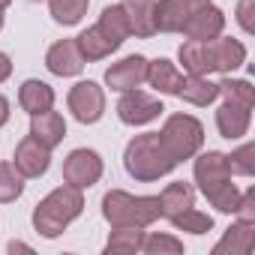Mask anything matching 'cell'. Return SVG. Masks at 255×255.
Wrapping results in <instances>:
<instances>
[{
	"instance_id": "6da1fadb",
	"label": "cell",
	"mask_w": 255,
	"mask_h": 255,
	"mask_svg": "<svg viewBox=\"0 0 255 255\" xmlns=\"http://www.w3.org/2000/svg\"><path fill=\"white\" fill-rule=\"evenodd\" d=\"M195 165H192V174H195V183L201 189V195L219 210V213H237V204H240V189L231 183V171L225 165V153L219 150H198L195 156Z\"/></svg>"
},
{
	"instance_id": "7a4b0ae2",
	"label": "cell",
	"mask_w": 255,
	"mask_h": 255,
	"mask_svg": "<svg viewBox=\"0 0 255 255\" xmlns=\"http://www.w3.org/2000/svg\"><path fill=\"white\" fill-rule=\"evenodd\" d=\"M81 213H84V195H81V189L63 183V186L51 189V192L33 207V228H36V234L54 240V237H60Z\"/></svg>"
},
{
	"instance_id": "3957f363",
	"label": "cell",
	"mask_w": 255,
	"mask_h": 255,
	"mask_svg": "<svg viewBox=\"0 0 255 255\" xmlns=\"http://www.w3.org/2000/svg\"><path fill=\"white\" fill-rule=\"evenodd\" d=\"M123 168L129 177L141 183H153L177 168V162L168 156V150L159 141V132H141L123 150Z\"/></svg>"
},
{
	"instance_id": "277c9868",
	"label": "cell",
	"mask_w": 255,
	"mask_h": 255,
	"mask_svg": "<svg viewBox=\"0 0 255 255\" xmlns=\"http://www.w3.org/2000/svg\"><path fill=\"white\" fill-rule=\"evenodd\" d=\"M102 219L111 228H150L162 219L159 195H129L123 189H111L102 195Z\"/></svg>"
},
{
	"instance_id": "5b68a950",
	"label": "cell",
	"mask_w": 255,
	"mask_h": 255,
	"mask_svg": "<svg viewBox=\"0 0 255 255\" xmlns=\"http://www.w3.org/2000/svg\"><path fill=\"white\" fill-rule=\"evenodd\" d=\"M159 141L168 150V156L180 165V162L192 159L201 150V144H204V126L192 114H171V117H165L162 129H159Z\"/></svg>"
},
{
	"instance_id": "8992f818",
	"label": "cell",
	"mask_w": 255,
	"mask_h": 255,
	"mask_svg": "<svg viewBox=\"0 0 255 255\" xmlns=\"http://www.w3.org/2000/svg\"><path fill=\"white\" fill-rule=\"evenodd\" d=\"M66 105H69V111L78 123H84V126L99 123L102 114H105V90L96 81H78V84H72V90L66 96Z\"/></svg>"
},
{
	"instance_id": "52a82bcc",
	"label": "cell",
	"mask_w": 255,
	"mask_h": 255,
	"mask_svg": "<svg viewBox=\"0 0 255 255\" xmlns=\"http://www.w3.org/2000/svg\"><path fill=\"white\" fill-rule=\"evenodd\" d=\"M102 171H105L102 156L90 147H75L63 159V180L75 189H90L93 183H99Z\"/></svg>"
},
{
	"instance_id": "ba28073f",
	"label": "cell",
	"mask_w": 255,
	"mask_h": 255,
	"mask_svg": "<svg viewBox=\"0 0 255 255\" xmlns=\"http://www.w3.org/2000/svg\"><path fill=\"white\" fill-rule=\"evenodd\" d=\"M162 111H165V105L156 96H150V93H144L138 87L135 90H126L120 96V102H117V117L126 126H144V123L156 120Z\"/></svg>"
},
{
	"instance_id": "9c48e42d",
	"label": "cell",
	"mask_w": 255,
	"mask_h": 255,
	"mask_svg": "<svg viewBox=\"0 0 255 255\" xmlns=\"http://www.w3.org/2000/svg\"><path fill=\"white\" fill-rule=\"evenodd\" d=\"M204 51H207V66H210V72L231 75L234 69H240V66L246 63V45H243L240 39H231V36L207 39V42H204Z\"/></svg>"
},
{
	"instance_id": "30bf717a",
	"label": "cell",
	"mask_w": 255,
	"mask_h": 255,
	"mask_svg": "<svg viewBox=\"0 0 255 255\" xmlns=\"http://www.w3.org/2000/svg\"><path fill=\"white\" fill-rule=\"evenodd\" d=\"M144 81H147V57H141V54H129L105 69V84L117 93L135 90Z\"/></svg>"
},
{
	"instance_id": "8fae6325",
	"label": "cell",
	"mask_w": 255,
	"mask_h": 255,
	"mask_svg": "<svg viewBox=\"0 0 255 255\" xmlns=\"http://www.w3.org/2000/svg\"><path fill=\"white\" fill-rule=\"evenodd\" d=\"M225 30V12L213 3H204V6H195L183 24V36L186 39H198V42H207V39H216L222 36Z\"/></svg>"
},
{
	"instance_id": "7c38bea8",
	"label": "cell",
	"mask_w": 255,
	"mask_h": 255,
	"mask_svg": "<svg viewBox=\"0 0 255 255\" xmlns=\"http://www.w3.org/2000/svg\"><path fill=\"white\" fill-rule=\"evenodd\" d=\"M12 165L18 168V174L27 180V177H42L51 165V147H45L42 141H36L33 135L21 138L18 147H15V156H12Z\"/></svg>"
},
{
	"instance_id": "4fadbf2b",
	"label": "cell",
	"mask_w": 255,
	"mask_h": 255,
	"mask_svg": "<svg viewBox=\"0 0 255 255\" xmlns=\"http://www.w3.org/2000/svg\"><path fill=\"white\" fill-rule=\"evenodd\" d=\"M45 66L51 75H60V78H72L84 69V57L75 45V39H60L54 42L48 51H45Z\"/></svg>"
},
{
	"instance_id": "5bb4252c",
	"label": "cell",
	"mask_w": 255,
	"mask_h": 255,
	"mask_svg": "<svg viewBox=\"0 0 255 255\" xmlns=\"http://www.w3.org/2000/svg\"><path fill=\"white\" fill-rule=\"evenodd\" d=\"M249 123H252V108H243L234 102H222L216 108V129L228 141H240L249 132Z\"/></svg>"
},
{
	"instance_id": "9a60e30c",
	"label": "cell",
	"mask_w": 255,
	"mask_h": 255,
	"mask_svg": "<svg viewBox=\"0 0 255 255\" xmlns=\"http://www.w3.org/2000/svg\"><path fill=\"white\" fill-rule=\"evenodd\" d=\"M30 135L36 141H42L45 147H57L63 138H66V120L60 111L48 108V111H39V114H30Z\"/></svg>"
},
{
	"instance_id": "2e32d148",
	"label": "cell",
	"mask_w": 255,
	"mask_h": 255,
	"mask_svg": "<svg viewBox=\"0 0 255 255\" xmlns=\"http://www.w3.org/2000/svg\"><path fill=\"white\" fill-rule=\"evenodd\" d=\"M255 246V222H231L222 240L213 246V255H249Z\"/></svg>"
},
{
	"instance_id": "e0dca14e",
	"label": "cell",
	"mask_w": 255,
	"mask_h": 255,
	"mask_svg": "<svg viewBox=\"0 0 255 255\" xmlns=\"http://www.w3.org/2000/svg\"><path fill=\"white\" fill-rule=\"evenodd\" d=\"M183 72L165 60V57H156V60H147V84L156 90V93H165V96H177L180 87H183Z\"/></svg>"
},
{
	"instance_id": "ac0fdd59",
	"label": "cell",
	"mask_w": 255,
	"mask_h": 255,
	"mask_svg": "<svg viewBox=\"0 0 255 255\" xmlns=\"http://www.w3.org/2000/svg\"><path fill=\"white\" fill-rule=\"evenodd\" d=\"M75 45H78V51H81V57H84V63H93V60H105V57H111L120 45L117 42H111L96 24L93 27H87V30H81L78 36H75Z\"/></svg>"
},
{
	"instance_id": "d6986e66",
	"label": "cell",
	"mask_w": 255,
	"mask_h": 255,
	"mask_svg": "<svg viewBox=\"0 0 255 255\" xmlns=\"http://www.w3.org/2000/svg\"><path fill=\"white\" fill-rule=\"evenodd\" d=\"M129 33L138 39H147L156 33V18H153V0H123Z\"/></svg>"
},
{
	"instance_id": "ffe728a7",
	"label": "cell",
	"mask_w": 255,
	"mask_h": 255,
	"mask_svg": "<svg viewBox=\"0 0 255 255\" xmlns=\"http://www.w3.org/2000/svg\"><path fill=\"white\" fill-rule=\"evenodd\" d=\"M189 6L183 0H159L153 3V18H156V33H180L186 18H189Z\"/></svg>"
},
{
	"instance_id": "44dd1931",
	"label": "cell",
	"mask_w": 255,
	"mask_h": 255,
	"mask_svg": "<svg viewBox=\"0 0 255 255\" xmlns=\"http://www.w3.org/2000/svg\"><path fill=\"white\" fill-rule=\"evenodd\" d=\"M177 96H180L183 102L195 105V108H207V105H213V102L219 99V84L210 81L207 75H186Z\"/></svg>"
},
{
	"instance_id": "7402d4cb",
	"label": "cell",
	"mask_w": 255,
	"mask_h": 255,
	"mask_svg": "<svg viewBox=\"0 0 255 255\" xmlns=\"http://www.w3.org/2000/svg\"><path fill=\"white\" fill-rule=\"evenodd\" d=\"M18 105L27 114H39V111L54 108V90H51V84H45L39 78H27L18 87Z\"/></svg>"
},
{
	"instance_id": "603a6c76",
	"label": "cell",
	"mask_w": 255,
	"mask_h": 255,
	"mask_svg": "<svg viewBox=\"0 0 255 255\" xmlns=\"http://www.w3.org/2000/svg\"><path fill=\"white\" fill-rule=\"evenodd\" d=\"M195 207V189L183 180L177 183H168L162 192H159V210H162V219H174L177 213Z\"/></svg>"
},
{
	"instance_id": "cb8c5ba5",
	"label": "cell",
	"mask_w": 255,
	"mask_h": 255,
	"mask_svg": "<svg viewBox=\"0 0 255 255\" xmlns=\"http://www.w3.org/2000/svg\"><path fill=\"white\" fill-rule=\"evenodd\" d=\"M96 27H99L111 42H117V45H123L126 39L132 36V33H129V21H126V9H123V3H111V6H105L102 15H99V21H96Z\"/></svg>"
},
{
	"instance_id": "d4e9b609",
	"label": "cell",
	"mask_w": 255,
	"mask_h": 255,
	"mask_svg": "<svg viewBox=\"0 0 255 255\" xmlns=\"http://www.w3.org/2000/svg\"><path fill=\"white\" fill-rule=\"evenodd\" d=\"M87 6H90V0H48L51 18L63 27H75L87 15Z\"/></svg>"
},
{
	"instance_id": "484cf974",
	"label": "cell",
	"mask_w": 255,
	"mask_h": 255,
	"mask_svg": "<svg viewBox=\"0 0 255 255\" xmlns=\"http://www.w3.org/2000/svg\"><path fill=\"white\" fill-rule=\"evenodd\" d=\"M186 75H210V66H207V51H204V42L198 39H186L177 51Z\"/></svg>"
},
{
	"instance_id": "4316f807",
	"label": "cell",
	"mask_w": 255,
	"mask_h": 255,
	"mask_svg": "<svg viewBox=\"0 0 255 255\" xmlns=\"http://www.w3.org/2000/svg\"><path fill=\"white\" fill-rule=\"evenodd\" d=\"M219 96H225V102L243 105V108H255V87L243 78H225L219 81Z\"/></svg>"
},
{
	"instance_id": "83f0119b",
	"label": "cell",
	"mask_w": 255,
	"mask_h": 255,
	"mask_svg": "<svg viewBox=\"0 0 255 255\" xmlns=\"http://www.w3.org/2000/svg\"><path fill=\"white\" fill-rule=\"evenodd\" d=\"M144 228H111L105 252H141Z\"/></svg>"
},
{
	"instance_id": "f1b7e54d",
	"label": "cell",
	"mask_w": 255,
	"mask_h": 255,
	"mask_svg": "<svg viewBox=\"0 0 255 255\" xmlns=\"http://www.w3.org/2000/svg\"><path fill=\"white\" fill-rule=\"evenodd\" d=\"M21 192H24V177L18 174V168L12 162H0V204L21 198Z\"/></svg>"
},
{
	"instance_id": "f546056e",
	"label": "cell",
	"mask_w": 255,
	"mask_h": 255,
	"mask_svg": "<svg viewBox=\"0 0 255 255\" xmlns=\"http://www.w3.org/2000/svg\"><path fill=\"white\" fill-rule=\"evenodd\" d=\"M168 222H171L177 231H186V234H207V231L213 228V216H207V213H201V210H195V207L177 213V216L168 219Z\"/></svg>"
},
{
	"instance_id": "4dcf8cb0",
	"label": "cell",
	"mask_w": 255,
	"mask_h": 255,
	"mask_svg": "<svg viewBox=\"0 0 255 255\" xmlns=\"http://www.w3.org/2000/svg\"><path fill=\"white\" fill-rule=\"evenodd\" d=\"M141 252L144 255H183V240H177L174 234H144L141 240Z\"/></svg>"
},
{
	"instance_id": "1f68e13d",
	"label": "cell",
	"mask_w": 255,
	"mask_h": 255,
	"mask_svg": "<svg viewBox=\"0 0 255 255\" xmlns=\"http://www.w3.org/2000/svg\"><path fill=\"white\" fill-rule=\"evenodd\" d=\"M225 165H228L231 174L252 177V174H255V144L246 141V144H240L237 150H231V153L225 156Z\"/></svg>"
},
{
	"instance_id": "d6a6232c",
	"label": "cell",
	"mask_w": 255,
	"mask_h": 255,
	"mask_svg": "<svg viewBox=\"0 0 255 255\" xmlns=\"http://www.w3.org/2000/svg\"><path fill=\"white\" fill-rule=\"evenodd\" d=\"M237 219L243 222H255V186H249L246 192H240V204H237Z\"/></svg>"
},
{
	"instance_id": "836d02e7",
	"label": "cell",
	"mask_w": 255,
	"mask_h": 255,
	"mask_svg": "<svg viewBox=\"0 0 255 255\" xmlns=\"http://www.w3.org/2000/svg\"><path fill=\"white\" fill-rule=\"evenodd\" d=\"M252 3H255V0H240V3H237V24L243 27V33L255 30L252 27Z\"/></svg>"
},
{
	"instance_id": "e575fe53",
	"label": "cell",
	"mask_w": 255,
	"mask_h": 255,
	"mask_svg": "<svg viewBox=\"0 0 255 255\" xmlns=\"http://www.w3.org/2000/svg\"><path fill=\"white\" fill-rule=\"evenodd\" d=\"M9 75H12V60H9L6 51H0V84H3Z\"/></svg>"
},
{
	"instance_id": "d590c367",
	"label": "cell",
	"mask_w": 255,
	"mask_h": 255,
	"mask_svg": "<svg viewBox=\"0 0 255 255\" xmlns=\"http://www.w3.org/2000/svg\"><path fill=\"white\" fill-rule=\"evenodd\" d=\"M6 123H9V99L0 93V129H3Z\"/></svg>"
},
{
	"instance_id": "8d00e7d4",
	"label": "cell",
	"mask_w": 255,
	"mask_h": 255,
	"mask_svg": "<svg viewBox=\"0 0 255 255\" xmlns=\"http://www.w3.org/2000/svg\"><path fill=\"white\" fill-rule=\"evenodd\" d=\"M9 252H33V249H30L27 243H18V240H12V243H9Z\"/></svg>"
},
{
	"instance_id": "74e56055",
	"label": "cell",
	"mask_w": 255,
	"mask_h": 255,
	"mask_svg": "<svg viewBox=\"0 0 255 255\" xmlns=\"http://www.w3.org/2000/svg\"><path fill=\"white\" fill-rule=\"evenodd\" d=\"M183 3H186L189 9H195V6H204V3H210V0H183Z\"/></svg>"
},
{
	"instance_id": "f35d334b",
	"label": "cell",
	"mask_w": 255,
	"mask_h": 255,
	"mask_svg": "<svg viewBox=\"0 0 255 255\" xmlns=\"http://www.w3.org/2000/svg\"><path fill=\"white\" fill-rule=\"evenodd\" d=\"M9 3H12V0H0V9H6Z\"/></svg>"
},
{
	"instance_id": "ab89813d",
	"label": "cell",
	"mask_w": 255,
	"mask_h": 255,
	"mask_svg": "<svg viewBox=\"0 0 255 255\" xmlns=\"http://www.w3.org/2000/svg\"><path fill=\"white\" fill-rule=\"evenodd\" d=\"M0 30H3V9H0Z\"/></svg>"
}]
</instances>
